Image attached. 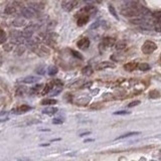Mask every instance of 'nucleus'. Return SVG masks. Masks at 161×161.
<instances>
[{
    "instance_id": "nucleus-20",
    "label": "nucleus",
    "mask_w": 161,
    "mask_h": 161,
    "mask_svg": "<svg viewBox=\"0 0 161 161\" xmlns=\"http://www.w3.org/2000/svg\"><path fill=\"white\" fill-rule=\"evenodd\" d=\"M15 11H16V7H15V5H8L5 8V10H4V12L6 13V14H13Z\"/></svg>"
},
{
    "instance_id": "nucleus-13",
    "label": "nucleus",
    "mask_w": 161,
    "mask_h": 161,
    "mask_svg": "<svg viewBox=\"0 0 161 161\" xmlns=\"http://www.w3.org/2000/svg\"><path fill=\"white\" fill-rule=\"evenodd\" d=\"M115 68V64H113L110 62H103L98 66V70H104V68Z\"/></svg>"
},
{
    "instance_id": "nucleus-30",
    "label": "nucleus",
    "mask_w": 161,
    "mask_h": 161,
    "mask_svg": "<svg viewBox=\"0 0 161 161\" xmlns=\"http://www.w3.org/2000/svg\"><path fill=\"white\" fill-rule=\"evenodd\" d=\"M12 48H13V43H6V44L4 45V51H6V52H10Z\"/></svg>"
},
{
    "instance_id": "nucleus-44",
    "label": "nucleus",
    "mask_w": 161,
    "mask_h": 161,
    "mask_svg": "<svg viewBox=\"0 0 161 161\" xmlns=\"http://www.w3.org/2000/svg\"><path fill=\"white\" fill-rule=\"evenodd\" d=\"M136 1H138V0H136Z\"/></svg>"
},
{
    "instance_id": "nucleus-40",
    "label": "nucleus",
    "mask_w": 161,
    "mask_h": 161,
    "mask_svg": "<svg viewBox=\"0 0 161 161\" xmlns=\"http://www.w3.org/2000/svg\"><path fill=\"white\" fill-rule=\"evenodd\" d=\"M94 0H85V2H87V3H91V2H93Z\"/></svg>"
},
{
    "instance_id": "nucleus-11",
    "label": "nucleus",
    "mask_w": 161,
    "mask_h": 161,
    "mask_svg": "<svg viewBox=\"0 0 161 161\" xmlns=\"http://www.w3.org/2000/svg\"><path fill=\"white\" fill-rule=\"evenodd\" d=\"M37 80H39V76H26V78H24L22 82L25 83V84H33V83L37 82Z\"/></svg>"
},
{
    "instance_id": "nucleus-7",
    "label": "nucleus",
    "mask_w": 161,
    "mask_h": 161,
    "mask_svg": "<svg viewBox=\"0 0 161 161\" xmlns=\"http://www.w3.org/2000/svg\"><path fill=\"white\" fill-rule=\"evenodd\" d=\"M89 21V15L87 14H83L80 16L78 17V20H76V23H78L79 26H82L84 24H86L87 22Z\"/></svg>"
},
{
    "instance_id": "nucleus-3",
    "label": "nucleus",
    "mask_w": 161,
    "mask_h": 161,
    "mask_svg": "<svg viewBox=\"0 0 161 161\" xmlns=\"http://www.w3.org/2000/svg\"><path fill=\"white\" fill-rule=\"evenodd\" d=\"M79 5L78 0H68L67 2L64 3V8L67 11H72L74 8H76Z\"/></svg>"
},
{
    "instance_id": "nucleus-10",
    "label": "nucleus",
    "mask_w": 161,
    "mask_h": 161,
    "mask_svg": "<svg viewBox=\"0 0 161 161\" xmlns=\"http://www.w3.org/2000/svg\"><path fill=\"white\" fill-rule=\"evenodd\" d=\"M28 7H30V8H32L33 10H35V11H41V10H43V8H44V4H43V3H39V2L29 3Z\"/></svg>"
},
{
    "instance_id": "nucleus-4",
    "label": "nucleus",
    "mask_w": 161,
    "mask_h": 161,
    "mask_svg": "<svg viewBox=\"0 0 161 161\" xmlns=\"http://www.w3.org/2000/svg\"><path fill=\"white\" fill-rule=\"evenodd\" d=\"M76 45H78V47H80V49H87L88 47H90V40L89 38H82V39H80L78 41V43H76Z\"/></svg>"
},
{
    "instance_id": "nucleus-42",
    "label": "nucleus",
    "mask_w": 161,
    "mask_h": 161,
    "mask_svg": "<svg viewBox=\"0 0 161 161\" xmlns=\"http://www.w3.org/2000/svg\"><path fill=\"white\" fill-rule=\"evenodd\" d=\"M40 146H48V144H41Z\"/></svg>"
},
{
    "instance_id": "nucleus-31",
    "label": "nucleus",
    "mask_w": 161,
    "mask_h": 161,
    "mask_svg": "<svg viewBox=\"0 0 161 161\" xmlns=\"http://www.w3.org/2000/svg\"><path fill=\"white\" fill-rule=\"evenodd\" d=\"M63 123H64L63 119H59V118H56V119H53V120H52V124L60 125V124H63Z\"/></svg>"
},
{
    "instance_id": "nucleus-23",
    "label": "nucleus",
    "mask_w": 161,
    "mask_h": 161,
    "mask_svg": "<svg viewBox=\"0 0 161 161\" xmlns=\"http://www.w3.org/2000/svg\"><path fill=\"white\" fill-rule=\"evenodd\" d=\"M137 68H139L140 71H143V72L150 70V66H149V64H146V63L139 64H138V67H137Z\"/></svg>"
},
{
    "instance_id": "nucleus-15",
    "label": "nucleus",
    "mask_w": 161,
    "mask_h": 161,
    "mask_svg": "<svg viewBox=\"0 0 161 161\" xmlns=\"http://www.w3.org/2000/svg\"><path fill=\"white\" fill-rule=\"evenodd\" d=\"M13 25H14V26H17V27L23 26V25H25V20H24L23 18L18 17V18L14 19V20H13Z\"/></svg>"
},
{
    "instance_id": "nucleus-36",
    "label": "nucleus",
    "mask_w": 161,
    "mask_h": 161,
    "mask_svg": "<svg viewBox=\"0 0 161 161\" xmlns=\"http://www.w3.org/2000/svg\"><path fill=\"white\" fill-rule=\"evenodd\" d=\"M36 72H37V74H40V75H43L44 72H45V71L43 70V68H38L37 70H36Z\"/></svg>"
},
{
    "instance_id": "nucleus-14",
    "label": "nucleus",
    "mask_w": 161,
    "mask_h": 161,
    "mask_svg": "<svg viewBox=\"0 0 161 161\" xmlns=\"http://www.w3.org/2000/svg\"><path fill=\"white\" fill-rule=\"evenodd\" d=\"M137 67H138V64H136V63H128V64H126L124 66V68L126 71L132 72L134 70H136Z\"/></svg>"
},
{
    "instance_id": "nucleus-29",
    "label": "nucleus",
    "mask_w": 161,
    "mask_h": 161,
    "mask_svg": "<svg viewBox=\"0 0 161 161\" xmlns=\"http://www.w3.org/2000/svg\"><path fill=\"white\" fill-rule=\"evenodd\" d=\"M109 11H110L111 14H112L115 18H116V19H119L118 14H117V12H116V10H115V8H114V7H113L112 5H109Z\"/></svg>"
},
{
    "instance_id": "nucleus-9",
    "label": "nucleus",
    "mask_w": 161,
    "mask_h": 161,
    "mask_svg": "<svg viewBox=\"0 0 161 161\" xmlns=\"http://www.w3.org/2000/svg\"><path fill=\"white\" fill-rule=\"evenodd\" d=\"M91 99L90 97H80L76 100V105H80V106H85V105H88L90 103Z\"/></svg>"
},
{
    "instance_id": "nucleus-43",
    "label": "nucleus",
    "mask_w": 161,
    "mask_h": 161,
    "mask_svg": "<svg viewBox=\"0 0 161 161\" xmlns=\"http://www.w3.org/2000/svg\"><path fill=\"white\" fill-rule=\"evenodd\" d=\"M0 67H1V62H0Z\"/></svg>"
},
{
    "instance_id": "nucleus-18",
    "label": "nucleus",
    "mask_w": 161,
    "mask_h": 161,
    "mask_svg": "<svg viewBox=\"0 0 161 161\" xmlns=\"http://www.w3.org/2000/svg\"><path fill=\"white\" fill-rule=\"evenodd\" d=\"M139 132H129V133H126L124 135H121L119 136L118 138H116V140L118 139H124V138H127V137H132V136H136V135H139Z\"/></svg>"
},
{
    "instance_id": "nucleus-12",
    "label": "nucleus",
    "mask_w": 161,
    "mask_h": 161,
    "mask_svg": "<svg viewBox=\"0 0 161 161\" xmlns=\"http://www.w3.org/2000/svg\"><path fill=\"white\" fill-rule=\"evenodd\" d=\"M57 108H56V107H47V108H45L43 110V113L47 114V115H55L56 112H57Z\"/></svg>"
},
{
    "instance_id": "nucleus-16",
    "label": "nucleus",
    "mask_w": 161,
    "mask_h": 161,
    "mask_svg": "<svg viewBox=\"0 0 161 161\" xmlns=\"http://www.w3.org/2000/svg\"><path fill=\"white\" fill-rule=\"evenodd\" d=\"M57 103V101L56 100H55V99H44V100H43V101H41V105H55V104H56Z\"/></svg>"
},
{
    "instance_id": "nucleus-22",
    "label": "nucleus",
    "mask_w": 161,
    "mask_h": 161,
    "mask_svg": "<svg viewBox=\"0 0 161 161\" xmlns=\"http://www.w3.org/2000/svg\"><path fill=\"white\" fill-rule=\"evenodd\" d=\"M52 89H53V83H52H52H48L47 85H45L44 89H43V95H44V94H48L49 92H51Z\"/></svg>"
},
{
    "instance_id": "nucleus-41",
    "label": "nucleus",
    "mask_w": 161,
    "mask_h": 161,
    "mask_svg": "<svg viewBox=\"0 0 161 161\" xmlns=\"http://www.w3.org/2000/svg\"><path fill=\"white\" fill-rule=\"evenodd\" d=\"M40 131H44V129H39ZM45 131H49V129H45Z\"/></svg>"
},
{
    "instance_id": "nucleus-5",
    "label": "nucleus",
    "mask_w": 161,
    "mask_h": 161,
    "mask_svg": "<svg viewBox=\"0 0 161 161\" xmlns=\"http://www.w3.org/2000/svg\"><path fill=\"white\" fill-rule=\"evenodd\" d=\"M30 109V107L27 106V105H21L20 107H18V108H15L12 110V112L15 113V114H23L25 112H27V111H29Z\"/></svg>"
},
{
    "instance_id": "nucleus-32",
    "label": "nucleus",
    "mask_w": 161,
    "mask_h": 161,
    "mask_svg": "<svg viewBox=\"0 0 161 161\" xmlns=\"http://www.w3.org/2000/svg\"><path fill=\"white\" fill-rule=\"evenodd\" d=\"M72 55L75 56V57H78V59H80V60H83V56L80 55V52H76V51H72Z\"/></svg>"
},
{
    "instance_id": "nucleus-2",
    "label": "nucleus",
    "mask_w": 161,
    "mask_h": 161,
    "mask_svg": "<svg viewBox=\"0 0 161 161\" xmlns=\"http://www.w3.org/2000/svg\"><path fill=\"white\" fill-rule=\"evenodd\" d=\"M21 14L23 15L25 18H33L35 17L36 11L33 10L32 8H30V7H23V8L21 9Z\"/></svg>"
},
{
    "instance_id": "nucleus-27",
    "label": "nucleus",
    "mask_w": 161,
    "mask_h": 161,
    "mask_svg": "<svg viewBox=\"0 0 161 161\" xmlns=\"http://www.w3.org/2000/svg\"><path fill=\"white\" fill-rule=\"evenodd\" d=\"M57 71H59V70H57V68H56V66H52V67L48 68L47 72H48L49 76H55V75H56Z\"/></svg>"
},
{
    "instance_id": "nucleus-28",
    "label": "nucleus",
    "mask_w": 161,
    "mask_h": 161,
    "mask_svg": "<svg viewBox=\"0 0 161 161\" xmlns=\"http://www.w3.org/2000/svg\"><path fill=\"white\" fill-rule=\"evenodd\" d=\"M154 29L156 31L161 32V20H154Z\"/></svg>"
},
{
    "instance_id": "nucleus-17",
    "label": "nucleus",
    "mask_w": 161,
    "mask_h": 161,
    "mask_svg": "<svg viewBox=\"0 0 161 161\" xmlns=\"http://www.w3.org/2000/svg\"><path fill=\"white\" fill-rule=\"evenodd\" d=\"M24 52H25V47L24 45H22V44H19L18 47L15 48V55L18 56H21Z\"/></svg>"
},
{
    "instance_id": "nucleus-37",
    "label": "nucleus",
    "mask_w": 161,
    "mask_h": 161,
    "mask_svg": "<svg viewBox=\"0 0 161 161\" xmlns=\"http://www.w3.org/2000/svg\"><path fill=\"white\" fill-rule=\"evenodd\" d=\"M92 86V83L90 82V83H87V84H85V85L84 86H82V89H85V88H90Z\"/></svg>"
},
{
    "instance_id": "nucleus-39",
    "label": "nucleus",
    "mask_w": 161,
    "mask_h": 161,
    "mask_svg": "<svg viewBox=\"0 0 161 161\" xmlns=\"http://www.w3.org/2000/svg\"><path fill=\"white\" fill-rule=\"evenodd\" d=\"M122 1H123V2L125 3V4H126V3H129V2H131V0H122Z\"/></svg>"
},
{
    "instance_id": "nucleus-25",
    "label": "nucleus",
    "mask_w": 161,
    "mask_h": 161,
    "mask_svg": "<svg viewBox=\"0 0 161 161\" xmlns=\"http://www.w3.org/2000/svg\"><path fill=\"white\" fill-rule=\"evenodd\" d=\"M6 41V33L3 29L0 28V44L4 43Z\"/></svg>"
},
{
    "instance_id": "nucleus-8",
    "label": "nucleus",
    "mask_w": 161,
    "mask_h": 161,
    "mask_svg": "<svg viewBox=\"0 0 161 161\" xmlns=\"http://www.w3.org/2000/svg\"><path fill=\"white\" fill-rule=\"evenodd\" d=\"M115 43H116V41H115L113 37H105L102 44L105 45V47H111L115 44Z\"/></svg>"
},
{
    "instance_id": "nucleus-21",
    "label": "nucleus",
    "mask_w": 161,
    "mask_h": 161,
    "mask_svg": "<svg viewBox=\"0 0 161 161\" xmlns=\"http://www.w3.org/2000/svg\"><path fill=\"white\" fill-rule=\"evenodd\" d=\"M38 52V55L41 56H45L49 55V51H48L47 47H39L38 52Z\"/></svg>"
},
{
    "instance_id": "nucleus-1",
    "label": "nucleus",
    "mask_w": 161,
    "mask_h": 161,
    "mask_svg": "<svg viewBox=\"0 0 161 161\" xmlns=\"http://www.w3.org/2000/svg\"><path fill=\"white\" fill-rule=\"evenodd\" d=\"M157 49V45L153 41H146L142 45V52L145 55H150L153 52H155Z\"/></svg>"
},
{
    "instance_id": "nucleus-19",
    "label": "nucleus",
    "mask_w": 161,
    "mask_h": 161,
    "mask_svg": "<svg viewBox=\"0 0 161 161\" xmlns=\"http://www.w3.org/2000/svg\"><path fill=\"white\" fill-rule=\"evenodd\" d=\"M82 72H83V75L91 76L92 74H93V68H92L91 66H87L82 70Z\"/></svg>"
},
{
    "instance_id": "nucleus-35",
    "label": "nucleus",
    "mask_w": 161,
    "mask_h": 161,
    "mask_svg": "<svg viewBox=\"0 0 161 161\" xmlns=\"http://www.w3.org/2000/svg\"><path fill=\"white\" fill-rule=\"evenodd\" d=\"M99 25H100V21L95 22V23L91 26V29H95V28H97V27H99Z\"/></svg>"
},
{
    "instance_id": "nucleus-24",
    "label": "nucleus",
    "mask_w": 161,
    "mask_h": 161,
    "mask_svg": "<svg viewBox=\"0 0 161 161\" xmlns=\"http://www.w3.org/2000/svg\"><path fill=\"white\" fill-rule=\"evenodd\" d=\"M126 41L124 40H121V41H119V43L116 44V49L117 51H122V49H124L126 48Z\"/></svg>"
},
{
    "instance_id": "nucleus-34",
    "label": "nucleus",
    "mask_w": 161,
    "mask_h": 161,
    "mask_svg": "<svg viewBox=\"0 0 161 161\" xmlns=\"http://www.w3.org/2000/svg\"><path fill=\"white\" fill-rule=\"evenodd\" d=\"M130 114V112L128 111H118V112H115L114 115H128Z\"/></svg>"
},
{
    "instance_id": "nucleus-26",
    "label": "nucleus",
    "mask_w": 161,
    "mask_h": 161,
    "mask_svg": "<svg viewBox=\"0 0 161 161\" xmlns=\"http://www.w3.org/2000/svg\"><path fill=\"white\" fill-rule=\"evenodd\" d=\"M149 97H150L151 99H157V98L160 97V93L157 90H153L149 93Z\"/></svg>"
},
{
    "instance_id": "nucleus-6",
    "label": "nucleus",
    "mask_w": 161,
    "mask_h": 161,
    "mask_svg": "<svg viewBox=\"0 0 161 161\" xmlns=\"http://www.w3.org/2000/svg\"><path fill=\"white\" fill-rule=\"evenodd\" d=\"M97 12V9L95 8L93 6H87V7H84V8L80 11V13H85L87 15H92V14H95Z\"/></svg>"
},
{
    "instance_id": "nucleus-38",
    "label": "nucleus",
    "mask_w": 161,
    "mask_h": 161,
    "mask_svg": "<svg viewBox=\"0 0 161 161\" xmlns=\"http://www.w3.org/2000/svg\"><path fill=\"white\" fill-rule=\"evenodd\" d=\"M91 132H86V133H82V134H80V137H83V136H86V135H90Z\"/></svg>"
},
{
    "instance_id": "nucleus-33",
    "label": "nucleus",
    "mask_w": 161,
    "mask_h": 161,
    "mask_svg": "<svg viewBox=\"0 0 161 161\" xmlns=\"http://www.w3.org/2000/svg\"><path fill=\"white\" fill-rule=\"evenodd\" d=\"M140 104V101H134V102H131L130 104H128V108H132V107H135L137 105Z\"/></svg>"
}]
</instances>
